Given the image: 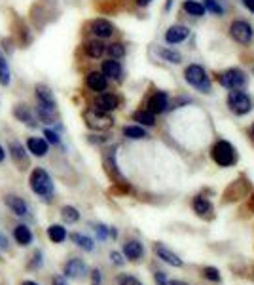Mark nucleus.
Returning <instances> with one entry per match:
<instances>
[{
  "mask_svg": "<svg viewBox=\"0 0 254 285\" xmlns=\"http://www.w3.org/2000/svg\"><path fill=\"white\" fill-rule=\"evenodd\" d=\"M29 186L36 196L44 200H52L54 196V181L44 167H34L29 177Z\"/></svg>",
  "mask_w": 254,
  "mask_h": 285,
  "instance_id": "f257e3e1",
  "label": "nucleus"
},
{
  "mask_svg": "<svg viewBox=\"0 0 254 285\" xmlns=\"http://www.w3.org/2000/svg\"><path fill=\"white\" fill-rule=\"evenodd\" d=\"M84 122L89 129H95V131H107L114 126V118L107 113H100V111H95V108H86L84 111Z\"/></svg>",
  "mask_w": 254,
  "mask_h": 285,
  "instance_id": "f03ea898",
  "label": "nucleus"
},
{
  "mask_svg": "<svg viewBox=\"0 0 254 285\" xmlns=\"http://www.w3.org/2000/svg\"><path fill=\"white\" fill-rule=\"evenodd\" d=\"M184 78L190 86H194L195 90H199L203 93L211 92V80H209L205 69L201 65H188L184 71Z\"/></svg>",
  "mask_w": 254,
  "mask_h": 285,
  "instance_id": "7ed1b4c3",
  "label": "nucleus"
},
{
  "mask_svg": "<svg viewBox=\"0 0 254 285\" xmlns=\"http://www.w3.org/2000/svg\"><path fill=\"white\" fill-rule=\"evenodd\" d=\"M103 164H105V169L107 173L112 177V181H116V185L120 186L123 192H129V183L123 179V175L118 171V164H116V148H108L105 156H103Z\"/></svg>",
  "mask_w": 254,
  "mask_h": 285,
  "instance_id": "20e7f679",
  "label": "nucleus"
},
{
  "mask_svg": "<svg viewBox=\"0 0 254 285\" xmlns=\"http://www.w3.org/2000/svg\"><path fill=\"white\" fill-rule=\"evenodd\" d=\"M213 160L222 167L232 166L235 162V150L234 146L230 145L227 141H218L216 145L213 146Z\"/></svg>",
  "mask_w": 254,
  "mask_h": 285,
  "instance_id": "39448f33",
  "label": "nucleus"
},
{
  "mask_svg": "<svg viewBox=\"0 0 254 285\" xmlns=\"http://www.w3.org/2000/svg\"><path fill=\"white\" fill-rule=\"evenodd\" d=\"M34 99H36V105L38 106L46 108V111H52V113H57V101H55V95L49 86L36 84L34 86Z\"/></svg>",
  "mask_w": 254,
  "mask_h": 285,
  "instance_id": "423d86ee",
  "label": "nucleus"
},
{
  "mask_svg": "<svg viewBox=\"0 0 254 285\" xmlns=\"http://www.w3.org/2000/svg\"><path fill=\"white\" fill-rule=\"evenodd\" d=\"M216 80H218L220 86L227 87V90H239V87L245 86L247 76H245V73L239 71V69H230V71H224V73L218 74Z\"/></svg>",
  "mask_w": 254,
  "mask_h": 285,
  "instance_id": "0eeeda50",
  "label": "nucleus"
},
{
  "mask_svg": "<svg viewBox=\"0 0 254 285\" xmlns=\"http://www.w3.org/2000/svg\"><path fill=\"white\" fill-rule=\"evenodd\" d=\"M227 106L235 114H247L252 108V103H250V99H248V95L245 92L232 90L230 95H227Z\"/></svg>",
  "mask_w": 254,
  "mask_h": 285,
  "instance_id": "6e6552de",
  "label": "nucleus"
},
{
  "mask_svg": "<svg viewBox=\"0 0 254 285\" xmlns=\"http://www.w3.org/2000/svg\"><path fill=\"white\" fill-rule=\"evenodd\" d=\"M118 106H120V97H118V95L103 92V93H97V97L93 99V106H91V108L110 114L112 111H116Z\"/></svg>",
  "mask_w": 254,
  "mask_h": 285,
  "instance_id": "1a4fd4ad",
  "label": "nucleus"
},
{
  "mask_svg": "<svg viewBox=\"0 0 254 285\" xmlns=\"http://www.w3.org/2000/svg\"><path fill=\"white\" fill-rule=\"evenodd\" d=\"M230 34L235 42L239 44H248L252 40V27L248 25L247 21H234L230 25Z\"/></svg>",
  "mask_w": 254,
  "mask_h": 285,
  "instance_id": "9d476101",
  "label": "nucleus"
},
{
  "mask_svg": "<svg viewBox=\"0 0 254 285\" xmlns=\"http://www.w3.org/2000/svg\"><path fill=\"white\" fill-rule=\"evenodd\" d=\"M12 114L19 120L21 124H25V126H29V127L38 126V124H36L38 120H36V116H34V111L27 105V103H15L14 108H12Z\"/></svg>",
  "mask_w": 254,
  "mask_h": 285,
  "instance_id": "9b49d317",
  "label": "nucleus"
},
{
  "mask_svg": "<svg viewBox=\"0 0 254 285\" xmlns=\"http://www.w3.org/2000/svg\"><path fill=\"white\" fill-rule=\"evenodd\" d=\"M86 86L89 92L93 93H103L107 92L108 87V80L107 76L100 73V71H91V73L86 74Z\"/></svg>",
  "mask_w": 254,
  "mask_h": 285,
  "instance_id": "f8f14e48",
  "label": "nucleus"
},
{
  "mask_svg": "<svg viewBox=\"0 0 254 285\" xmlns=\"http://www.w3.org/2000/svg\"><path fill=\"white\" fill-rule=\"evenodd\" d=\"M8 150H10V156L14 160L17 166H21L19 169H25L29 164V152L27 148L21 145L19 141H10L8 143Z\"/></svg>",
  "mask_w": 254,
  "mask_h": 285,
  "instance_id": "ddd939ff",
  "label": "nucleus"
},
{
  "mask_svg": "<svg viewBox=\"0 0 254 285\" xmlns=\"http://www.w3.org/2000/svg\"><path fill=\"white\" fill-rule=\"evenodd\" d=\"M89 33L99 40L110 38L114 34V25L107 19H93L91 21V25H89Z\"/></svg>",
  "mask_w": 254,
  "mask_h": 285,
  "instance_id": "4468645a",
  "label": "nucleus"
},
{
  "mask_svg": "<svg viewBox=\"0 0 254 285\" xmlns=\"http://www.w3.org/2000/svg\"><path fill=\"white\" fill-rule=\"evenodd\" d=\"M171 103H169V95L165 92H156L150 99H148V111L154 114H161L165 113Z\"/></svg>",
  "mask_w": 254,
  "mask_h": 285,
  "instance_id": "2eb2a0df",
  "label": "nucleus"
},
{
  "mask_svg": "<svg viewBox=\"0 0 254 285\" xmlns=\"http://www.w3.org/2000/svg\"><path fill=\"white\" fill-rule=\"evenodd\" d=\"M4 204H6L8 209L14 213V215H17V217H25L29 211L25 200L21 198V196H17V194H6V196H4Z\"/></svg>",
  "mask_w": 254,
  "mask_h": 285,
  "instance_id": "dca6fc26",
  "label": "nucleus"
},
{
  "mask_svg": "<svg viewBox=\"0 0 254 285\" xmlns=\"http://www.w3.org/2000/svg\"><path fill=\"white\" fill-rule=\"evenodd\" d=\"M27 152H31L36 158H44L47 152H49V143L42 137H29L27 139Z\"/></svg>",
  "mask_w": 254,
  "mask_h": 285,
  "instance_id": "f3484780",
  "label": "nucleus"
},
{
  "mask_svg": "<svg viewBox=\"0 0 254 285\" xmlns=\"http://www.w3.org/2000/svg\"><path fill=\"white\" fill-rule=\"evenodd\" d=\"M100 73L107 76V80H121V74H123V69H121V63L118 59H108L103 61V67H100Z\"/></svg>",
  "mask_w": 254,
  "mask_h": 285,
  "instance_id": "a211bd4d",
  "label": "nucleus"
},
{
  "mask_svg": "<svg viewBox=\"0 0 254 285\" xmlns=\"http://www.w3.org/2000/svg\"><path fill=\"white\" fill-rule=\"evenodd\" d=\"M105 50H107V44H103V40L99 38L87 40L86 44H84V53L89 59H100L105 55Z\"/></svg>",
  "mask_w": 254,
  "mask_h": 285,
  "instance_id": "6ab92c4d",
  "label": "nucleus"
},
{
  "mask_svg": "<svg viewBox=\"0 0 254 285\" xmlns=\"http://www.w3.org/2000/svg\"><path fill=\"white\" fill-rule=\"evenodd\" d=\"M188 34H190L188 27L173 25V27H169V31L165 33V40H167L169 44H179V42H182V40L188 38Z\"/></svg>",
  "mask_w": 254,
  "mask_h": 285,
  "instance_id": "aec40b11",
  "label": "nucleus"
},
{
  "mask_svg": "<svg viewBox=\"0 0 254 285\" xmlns=\"http://www.w3.org/2000/svg\"><path fill=\"white\" fill-rule=\"evenodd\" d=\"M65 274H67L68 278L82 279L86 276V265H84L80 259H70L67 265H65Z\"/></svg>",
  "mask_w": 254,
  "mask_h": 285,
  "instance_id": "412c9836",
  "label": "nucleus"
},
{
  "mask_svg": "<svg viewBox=\"0 0 254 285\" xmlns=\"http://www.w3.org/2000/svg\"><path fill=\"white\" fill-rule=\"evenodd\" d=\"M154 251H156V255H158V257L163 260V262H167V265H171V266H182V260L179 259V257H176L173 251H169V249L163 246V244H156Z\"/></svg>",
  "mask_w": 254,
  "mask_h": 285,
  "instance_id": "4be33fe9",
  "label": "nucleus"
},
{
  "mask_svg": "<svg viewBox=\"0 0 254 285\" xmlns=\"http://www.w3.org/2000/svg\"><path fill=\"white\" fill-rule=\"evenodd\" d=\"M10 82H12V71L8 65L6 53L0 46V86H10Z\"/></svg>",
  "mask_w": 254,
  "mask_h": 285,
  "instance_id": "5701e85b",
  "label": "nucleus"
},
{
  "mask_svg": "<svg viewBox=\"0 0 254 285\" xmlns=\"http://www.w3.org/2000/svg\"><path fill=\"white\" fill-rule=\"evenodd\" d=\"M123 253H125V257L129 260H139L142 257L144 249H142V244H139L137 239H131L123 246Z\"/></svg>",
  "mask_w": 254,
  "mask_h": 285,
  "instance_id": "b1692460",
  "label": "nucleus"
},
{
  "mask_svg": "<svg viewBox=\"0 0 254 285\" xmlns=\"http://www.w3.org/2000/svg\"><path fill=\"white\" fill-rule=\"evenodd\" d=\"M133 120L135 122H139L141 126H154L156 124V114L150 113L148 108H141V111H135L133 113Z\"/></svg>",
  "mask_w": 254,
  "mask_h": 285,
  "instance_id": "393cba45",
  "label": "nucleus"
},
{
  "mask_svg": "<svg viewBox=\"0 0 254 285\" xmlns=\"http://www.w3.org/2000/svg\"><path fill=\"white\" fill-rule=\"evenodd\" d=\"M14 236H15V242H17L19 246H29V244L33 242V234H31V228H27L25 225L15 226Z\"/></svg>",
  "mask_w": 254,
  "mask_h": 285,
  "instance_id": "a878e982",
  "label": "nucleus"
},
{
  "mask_svg": "<svg viewBox=\"0 0 254 285\" xmlns=\"http://www.w3.org/2000/svg\"><path fill=\"white\" fill-rule=\"evenodd\" d=\"M34 116H36V120L38 122H44L46 126H49V124H54L55 118H57V113H52V111H46V108H42V106H34Z\"/></svg>",
  "mask_w": 254,
  "mask_h": 285,
  "instance_id": "bb28decb",
  "label": "nucleus"
},
{
  "mask_svg": "<svg viewBox=\"0 0 254 285\" xmlns=\"http://www.w3.org/2000/svg\"><path fill=\"white\" fill-rule=\"evenodd\" d=\"M47 236H49V239L54 244H61V242H65V238H67V230L61 225H52L47 228Z\"/></svg>",
  "mask_w": 254,
  "mask_h": 285,
  "instance_id": "cd10ccee",
  "label": "nucleus"
},
{
  "mask_svg": "<svg viewBox=\"0 0 254 285\" xmlns=\"http://www.w3.org/2000/svg\"><path fill=\"white\" fill-rule=\"evenodd\" d=\"M194 211L203 217V215L213 213V206H211V202H209L207 198H201V196H197V198L194 200Z\"/></svg>",
  "mask_w": 254,
  "mask_h": 285,
  "instance_id": "c85d7f7f",
  "label": "nucleus"
},
{
  "mask_svg": "<svg viewBox=\"0 0 254 285\" xmlns=\"http://www.w3.org/2000/svg\"><path fill=\"white\" fill-rule=\"evenodd\" d=\"M105 52L108 53L110 59H121V57L125 55V46H123L121 42H112V44H108Z\"/></svg>",
  "mask_w": 254,
  "mask_h": 285,
  "instance_id": "c756f323",
  "label": "nucleus"
},
{
  "mask_svg": "<svg viewBox=\"0 0 254 285\" xmlns=\"http://www.w3.org/2000/svg\"><path fill=\"white\" fill-rule=\"evenodd\" d=\"M123 135L129 137V139H144V137H148L146 129L142 126H125L123 127Z\"/></svg>",
  "mask_w": 254,
  "mask_h": 285,
  "instance_id": "7c9ffc66",
  "label": "nucleus"
},
{
  "mask_svg": "<svg viewBox=\"0 0 254 285\" xmlns=\"http://www.w3.org/2000/svg\"><path fill=\"white\" fill-rule=\"evenodd\" d=\"M70 238H72L74 244H76L78 247H82L84 251H93L95 244L91 238H87V236H84V234H72Z\"/></svg>",
  "mask_w": 254,
  "mask_h": 285,
  "instance_id": "2f4dec72",
  "label": "nucleus"
},
{
  "mask_svg": "<svg viewBox=\"0 0 254 285\" xmlns=\"http://www.w3.org/2000/svg\"><path fill=\"white\" fill-rule=\"evenodd\" d=\"M184 10L188 12V15H194V17H201V15L205 13L203 4L195 2V0H186V2H184Z\"/></svg>",
  "mask_w": 254,
  "mask_h": 285,
  "instance_id": "473e14b6",
  "label": "nucleus"
},
{
  "mask_svg": "<svg viewBox=\"0 0 254 285\" xmlns=\"http://www.w3.org/2000/svg\"><path fill=\"white\" fill-rule=\"evenodd\" d=\"M158 55H160L161 59L169 61V63H181L182 57L179 52H173V50H169V48H158Z\"/></svg>",
  "mask_w": 254,
  "mask_h": 285,
  "instance_id": "72a5a7b5",
  "label": "nucleus"
},
{
  "mask_svg": "<svg viewBox=\"0 0 254 285\" xmlns=\"http://www.w3.org/2000/svg\"><path fill=\"white\" fill-rule=\"evenodd\" d=\"M61 217H63L65 223H76V221L80 219V213H78L76 207L65 206V207H61Z\"/></svg>",
  "mask_w": 254,
  "mask_h": 285,
  "instance_id": "f704fd0d",
  "label": "nucleus"
},
{
  "mask_svg": "<svg viewBox=\"0 0 254 285\" xmlns=\"http://www.w3.org/2000/svg\"><path fill=\"white\" fill-rule=\"evenodd\" d=\"M203 8H207L209 12L214 13V15H224V8L216 0H203Z\"/></svg>",
  "mask_w": 254,
  "mask_h": 285,
  "instance_id": "c9c22d12",
  "label": "nucleus"
},
{
  "mask_svg": "<svg viewBox=\"0 0 254 285\" xmlns=\"http://www.w3.org/2000/svg\"><path fill=\"white\" fill-rule=\"evenodd\" d=\"M44 137H46V141L49 145H59L61 143L59 133L54 131V129H49V127H44Z\"/></svg>",
  "mask_w": 254,
  "mask_h": 285,
  "instance_id": "e433bc0d",
  "label": "nucleus"
},
{
  "mask_svg": "<svg viewBox=\"0 0 254 285\" xmlns=\"http://www.w3.org/2000/svg\"><path fill=\"white\" fill-rule=\"evenodd\" d=\"M203 276H205L207 279H211V281H220V279H222L220 272H218L216 268H211V266L203 268Z\"/></svg>",
  "mask_w": 254,
  "mask_h": 285,
  "instance_id": "4c0bfd02",
  "label": "nucleus"
},
{
  "mask_svg": "<svg viewBox=\"0 0 254 285\" xmlns=\"http://www.w3.org/2000/svg\"><path fill=\"white\" fill-rule=\"evenodd\" d=\"M118 285H142V283L137 278H133V276H121V278H118Z\"/></svg>",
  "mask_w": 254,
  "mask_h": 285,
  "instance_id": "58836bf2",
  "label": "nucleus"
},
{
  "mask_svg": "<svg viewBox=\"0 0 254 285\" xmlns=\"http://www.w3.org/2000/svg\"><path fill=\"white\" fill-rule=\"evenodd\" d=\"M95 232L99 234V239H107L108 236V228L105 225H97V228H95Z\"/></svg>",
  "mask_w": 254,
  "mask_h": 285,
  "instance_id": "ea45409f",
  "label": "nucleus"
},
{
  "mask_svg": "<svg viewBox=\"0 0 254 285\" xmlns=\"http://www.w3.org/2000/svg\"><path fill=\"white\" fill-rule=\"evenodd\" d=\"M110 259H112V262L114 265H123V259H121V255L118 251H114V253H110Z\"/></svg>",
  "mask_w": 254,
  "mask_h": 285,
  "instance_id": "a19ab883",
  "label": "nucleus"
},
{
  "mask_svg": "<svg viewBox=\"0 0 254 285\" xmlns=\"http://www.w3.org/2000/svg\"><path fill=\"white\" fill-rule=\"evenodd\" d=\"M156 283L158 285H165V281H167V278H165V274L163 272H156Z\"/></svg>",
  "mask_w": 254,
  "mask_h": 285,
  "instance_id": "79ce46f5",
  "label": "nucleus"
},
{
  "mask_svg": "<svg viewBox=\"0 0 254 285\" xmlns=\"http://www.w3.org/2000/svg\"><path fill=\"white\" fill-rule=\"evenodd\" d=\"M91 283H93V285L100 283V272H99V270H93V272H91Z\"/></svg>",
  "mask_w": 254,
  "mask_h": 285,
  "instance_id": "37998d69",
  "label": "nucleus"
},
{
  "mask_svg": "<svg viewBox=\"0 0 254 285\" xmlns=\"http://www.w3.org/2000/svg\"><path fill=\"white\" fill-rule=\"evenodd\" d=\"M0 249H2V251H6L8 249V239L4 238L2 234H0Z\"/></svg>",
  "mask_w": 254,
  "mask_h": 285,
  "instance_id": "c03bdc74",
  "label": "nucleus"
},
{
  "mask_svg": "<svg viewBox=\"0 0 254 285\" xmlns=\"http://www.w3.org/2000/svg\"><path fill=\"white\" fill-rule=\"evenodd\" d=\"M243 4H245L250 12H254V0H243Z\"/></svg>",
  "mask_w": 254,
  "mask_h": 285,
  "instance_id": "a18cd8bd",
  "label": "nucleus"
},
{
  "mask_svg": "<svg viewBox=\"0 0 254 285\" xmlns=\"http://www.w3.org/2000/svg\"><path fill=\"white\" fill-rule=\"evenodd\" d=\"M4 160H6V150H4V146L0 145V164H2Z\"/></svg>",
  "mask_w": 254,
  "mask_h": 285,
  "instance_id": "49530a36",
  "label": "nucleus"
},
{
  "mask_svg": "<svg viewBox=\"0 0 254 285\" xmlns=\"http://www.w3.org/2000/svg\"><path fill=\"white\" fill-rule=\"evenodd\" d=\"M165 285H188V283H184V281H179V279H173V281H165Z\"/></svg>",
  "mask_w": 254,
  "mask_h": 285,
  "instance_id": "de8ad7c7",
  "label": "nucleus"
},
{
  "mask_svg": "<svg viewBox=\"0 0 254 285\" xmlns=\"http://www.w3.org/2000/svg\"><path fill=\"white\" fill-rule=\"evenodd\" d=\"M54 285H67L63 278H54Z\"/></svg>",
  "mask_w": 254,
  "mask_h": 285,
  "instance_id": "09e8293b",
  "label": "nucleus"
},
{
  "mask_svg": "<svg viewBox=\"0 0 254 285\" xmlns=\"http://www.w3.org/2000/svg\"><path fill=\"white\" fill-rule=\"evenodd\" d=\"M150 0H137V6H148Z\"/></svg>",
  "mask_w": 254,
  "mask_h": 285,
  "instance_id": "8fccbe9b",
  "label": "nucleus"
},
{
  "mask_svg": "<svg viewBox=\"0 0 254 285\" xmlns=\"http://www.w3.org/2000/svg\"><path fill=\"white\" fill-rule=\"evenodd\" d=\"M21 285H38V283H36V281H23Z\"/></svg>",
  "mask_w": 254,
  "mask_h": 285,
  "instance_id": "3c124183",
  "label": "nucleus"
},
{
  "mask_svg": "<svg viewBox=\"0 0 254 285\" xmlns=\"http://www.w3.org/2000/svg\"><path fill=\"white\" fill-rule=\"evenodd\" d=\"M171 4H173V0H167V4H165V10H169V8H171Z\"/></svg>",
  "mask_w": 254,
  "mask_h": 285,
  "instance_id": "603ef678",
  "label": "nucleus"
},
{
  "mask_svg": "<svg viewBox=\"0 0 254 285\" xmlns=\"http://www.w3.org/2000/svg\"><path fill=\"white\" fill-rule=\"evenodd\" d=\"M252 135H254V126H252Z\"/></svg>",
  "mask_w": 254,
  "mask_h": 285,
  "instance_id": "864d4df0",
  "label": "nucleus"
}]
</instances>
